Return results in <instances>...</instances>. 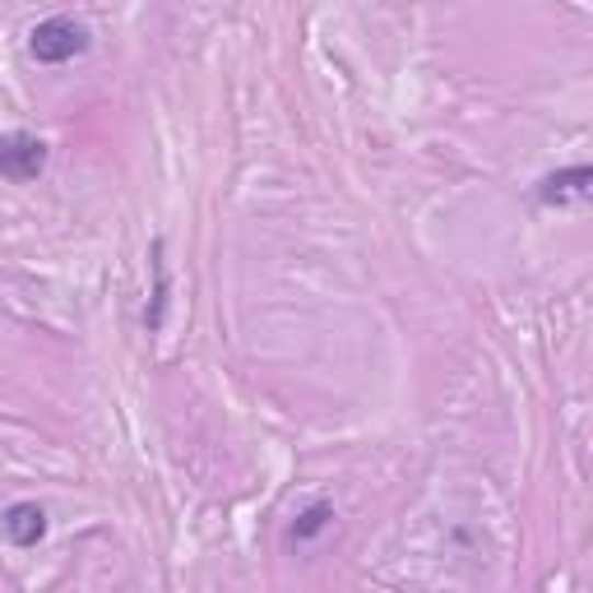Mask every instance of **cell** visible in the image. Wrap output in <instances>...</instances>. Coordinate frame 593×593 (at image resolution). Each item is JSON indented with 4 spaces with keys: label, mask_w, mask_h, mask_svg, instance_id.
I'll list each match as a JSON object with an SVG mask.
<instances>
[{
    "label": "cell",
    "mask_w": 593,
    "mask_h": 593,
    "mask_svg": "<svg viewBox=\"0 0 593 593\" xmlns=\"http://www.w3.org/2000/svg\"><path fill=\"white\" fill-rule=\"evenodd\" d=\"M89 47H93L89 24H79L70 14H52L28 33V52H33V60H43V66H66V60L84 56Z\"/></svg>",
    "instance_id": "cell-1"
},
{
    "label": "cell",
    "mask_w": 593,
    "mask_h": 593,
    "mask_svg": "<svg viewBox=\"0 0 593 593\" xmlns=\"http://www.w3.org/2000/svg\"><path fill=\"white\" fill-rule=\"evenodd\" d=\"M47 168V139H37L28 130H5L0 135V176L5 181H37Z\"/></svg>",
    "instance_id": "cell-2"
},
{
    "label": "cell",
    "mask_w": 593,
    "mask_h": 593,
    "mask_svg": "<svg viewBox=\"0 0 593 593\" xmlns=\"http://www.w3.org/2000/svg\"><path fill=\"white\" fill-rule=\"evenodd\" d=\"M0 528H5V538L14 547H37L47 538V510L37 501H14L5 510V520H0Z\"/></svg>",
    "instance_id": "cell-3"
},
{
    "label": "cell",
    "mask_w": 593,
    "mask_h": 593,
    "mask_svg": "<svg viewBox=\"0 0 593 593\" xmlns=\"http://www.w3.org/2000/svg\"><path fill=\"white\" fill-rule=\"evenodd\" d=\"M330 528H334V505L330 501H311V505H306L301 510V515H297V524H293V543L297 547H306V543H316L320 534H330Z\"/></svg>",
    "instance_id": "cell-4"
},
{
    "label": "cell",
    "mask_w": 593,
    "mask_h": 593,
    "mask_svg": "<svg viewBox=\"0 0 593 593\" xmlns=\"http://www.w3.org/2000/svg\"><path fill=\"white\" fill-rule=\"evenodd\" d=\"M584 186H589V168H566L561 176H547L543 181V199L547 204H561L566 195H584Z\"/></svg>",
    "instance_id": "cell-5"
}]
</instances>
